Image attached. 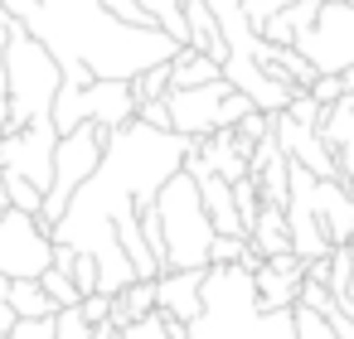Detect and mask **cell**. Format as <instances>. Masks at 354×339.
Masks as SVG:
<instances>
[{
	"mask_svg": "<svg viewBox=\"0 0 354 339\" xmlns=\"http://www.w3.org/2000/svg\"><path fill=\"white\" fill-rule=\"evenodd\" d=\"M189 146H194V136L156 131L141 117L107 131V151H102L97 170L73 189L64 218L49 228L54 242H64L73 252H88L97 262V291L117 296L127 281H136V267L127 262V252L117 242V218L156 204L160 184L175 170H185Z\"/></svg>",
	"mask_w": 354,
	"mask_h": 339,
	"instance_id": "1",
	"label": "cell"
},
{
	"mask_svg": "<svg viewBox=\"0 0 354 339\" xmlns=\"http://www.w3.org/2000/svg\"><path fill=\"white\" fill-rule=\"evenodd\" d=\"M189 339H296V305L267 310L257 296V281L243 262H209L199 315L185 325Z\"/></svg>",
	"mask_w": 354,
	"mask_h": 339,
	"instance_id": "2",
	"label": "cell"
},
{
	"mask_svg": "<svg viewBox=\"0 0 354 339\" xmlns=\"http://www.w3.org/2000/svg\"><path fill=\"white\" fill-rule=\"evenodd\" d=\"M59 83H64L59 59L25 25H15L10 39H6V93H10V126L6 131H20L30 122H54ZM6 131H0V136H6Z\"/></svg>",
	"mask_w": 354,
	"mask_h": 339,
	"instance_id": "3",
	"label": "cell"
},
{
	"mask_svg": "<svg viewBox=\"0 0 354 339\" xmlns=\"http://www.w3.org/2000/svg\"><path fill=\"white\" fill-rule=\"evenodd\" d=\"M156 213H160V233H165V262L160 271H180V267H209V242H214V218L199 199V184L189 170H175L160 194H156Z\"/></svg>",
	"mask_w": 354,
	"mask_h": 339,
	"instance_id": "4",
	"label": "cell"
},
{
	"mask_svg": "<svg viewBox=\"0 0 354 339\" xmlns=\"http://www.w3.org/2000/svg\"><path fill=\"white\" fill-rule=\"evenodd\" d=\"M102 151H107V126H97V122H78L73 131L59 136V146H54V180L44 189V209H39V223L44 228H54L64 218L73 189L97 170Z\"/></svg>",
	"mask_w": 354,
	"mask_h": 339,
	"instance_id": "5",
	"label": "cell"
},
{
	"mask_svg": "<svg viewBox=\"0 0 354 339\" xmlns=\"http://www.w3.org/2000/svg\"><path fill=\"white\" fill-rule=\"evenodd\" d=\"M131 117H136L131 78H93V83H83V88L59 83V93H54V126H59V136L73 131L78 122H97V126L117 131V126H127Z\"/></svg>",
	"mask_w": 354,
	"mask_h": 339,
	"instance_id": "6",
	"label": "cell"
},
{
	"mask_svg": "<svg viewBox=\"0 0 354 339\" xmlns=\"http://www.w3.org/2000/svg\"><path fill=\"white\" fill-rule=\"evenodd\" d=\"M315 73H344L354 68V0H320L315 20L296 35V44Z\"/></svg>",
	"mask_w": 354,
	"mask_h": 339,
	"instance_id": "7",
	"label": "cell"
},
{
	"mask_svg": "<svg viewBox=\"0 0 354 339\" xmlns=\"http://www.w3.org/2000/svg\"><path fill=\"white\" fill-rule=\"evenodd\" d=\"M54 262V238L39 223V213L0 209V276H39Z\"/></svg>",
	"mask_w": 354,
	"mask_h": 339,
	"instance_id": "8",
	"label": "cell"
},
{
	"mask_svg": "<svg viewBox=\"0 0 354 339\" xmlns=\"http://www.w3.org/2000/svg\"><path fill=\"white\" fill-rule=\"evenodd\" d=\"M54 146H59V126L54 122H30L20 131H6L0 136V170L49 189V180H54Z\"/></svg>",
	"mask_w": 354,
	"mask_h": 339,
	"instance_id": "9",
	"label": "cell"
},
{
	"mask_svg": "<svg viewBox=\"0 0 354 339\" xmlns=\"http://www.w3.org/2000/svg\"><path fill=\"white\" fill-rule=\"evenodd\" d=\"M228 93H233L228 78H214V83H199V88H170L165 93L170 126L180 136H209V131H218V107H223Z\"/></svg>",
	"mask_w": 354,
	"mask_h": 339,
	"instance_id": "10",
	"label": "cell"
},
{
	"mask_svg": "<svg viewBox=\"0 0 354 339\" xmlns=\"http://www.w3.org/2000/svg\"><path fill=\"white\" fill-rule=\"evenodd\" d=\"M272 141L286 151L291 165L310 170L315 180H339V160H335V151L325 146V136L315 126H306V122H296L286 112H272Z\"/></svg>",
	"mask_w": 354,
	"mask_h": 339,
	"instance_id": "11",
	"label": "cell"
},
{
	"mask_svg": "<svg viewBox=\"0 0 354 339\" xmlns=\"http://www.w3.org/2000/svg\"><path fill=\"white\" fill-rule=\"evenodd\" d=\"M306 199H310V209H315L325 238H330L335 247H344V242L354 238V194L344 189V180H315V175H310Z\"/></svg>",
	"mask_w": 354,
	"mask_h": 339,
	"instance_id": "12",
	"label": "cell"
},
{
	"mask_svg": "<svg viewBox=\"0 0 354 339\" xmlns=\"http://www.w3.org/2000/svg\"><path fill=\"white\" fill-rule=\"evenodd\" d=\"M199 291H204V267H180V271H160L156 276V310H165L170 320H194L199 315Z\"/></svg>",
	"mask_w": 354,
	"mask_h": 339,
	"instance_id": "13",
	"label": "cell"
},
{
	"mask_svg": "<svg viewBox=\"0 0 354 339\" xmlns=\"http://www.w3.org/2000/svg\"><path fill=\"white\" fill-rule=\"evenodd\" d=\"M180 6H185V44L223 64V59H228V39H223L218 20H214V10H209V0H180Z\"/></svg>",
	"mask_w": 354,
	"mask_h": 339,
	"instance_id": "14",
	"label": "cell"
},
{
	"mask_svg": "<svg viewBox=\"0 0 354 339\" xmlns=\"http://www.w3.org/2000/svg\"><path fill=\"white\" fill-rule=\"evenodd\" d=\"M194 184H199V199H204V209L214 218V233H243V218H238V204H233V184L223 175H214V170L194 175Z\"/></svg>",
	"mask_w": 354,
	"mask_h": 339,
	"instance_id": "15",
	"label": "cell"
},
{
	"mask_svg": "<svg viewBox=\"0 0 354 339\" xmlns=\"http://www.w3.org/2000/svg\"><path fill=\"white\" fill-rule=\"evenodd\" d=\"M248 242H252L262 257H281V252H291L286 209H277V204H262V209H257V218L248 223Z\"/></svg>",
	"mask_w": 354,
	"mask_h": 339,
	"instance_id": "16",
	"label": "cell"
},
{
	"mask_svg": "<svg viewBox=\"0 0 354 339\" xmlns=\"http://www.w3.org/2000/svg\"><path fill=\"white\" fill-rule=\"evenodd\" d=\"M156 310V276H136V281H127L117 296H112V325L122 329V325H131V320H141V315H151Z\"/></svg>",
	"mask_w": 354,
	"mask_h": 339,
	"instance_id": "17",
	"label": "cell"
},
{
	"mask_svg": "<svg viewBox=\"0 0 354 339\" xmlns=\"http://www.w3.org/2000/svg\"><path fill=\"white\" fill-rule=\"evenodd\" d=\"M214 78H223V64L180 44V54L170 59V88H199V83H214Z\"/></svg>",
	"mask_w": 354,
	"mask_h": 339,
	"instance_id": "18",
	"label": "cell"
},
{
	"mask_svg": "<svg viewBox=\"0 0 354 339\" xmlns=\"http://www.w3.org/2000/svg\"><path fill=\"white\" fill-rule=\"evenodd\" d=\"M10 310L15 315H59V305L49 300V291L39 286V276H15L10 281Z\"/></svg>",
	"mask_w": 354,
	"mask_h": 339,
	"instance_id": "19",
	"label": "cell"
},
{
	"mask_svg": "<svg viewBox=\"0 0 354 339\" xmlns=\"http://www.w3.org/2000/svg\"><path fill=\"white\" fill-rule=\"evenodd\" d=\"M39 286L49 291V300L64 310V305H78L83 300V291H78V281H73V271L68 267H59V262H49L44 271H39Z\"/></svg>",
	"mask_w": 354,
	"mask_h": 339,
	"instance_id": "20",
	"label": "cell"
},
{
	"mask_svg": "<svg viewBox=\"0 0 354 339\" xmlns=\"http://www.w3.org/2000/svg\"><path fill=\"white\" fill-rule=\"evenodd\" d=\"M131 93H136V102L165 97V93H170V59H165V64H151V68H141V73L131 78Z\"/></svg>",
	"mask_w": 354,
	"mask_h": 339,
	"instance_id": "21",
	"label": "cell"
},
{
	"mask_svg": "<svg viewBox=\"0 0 354 339\" xmlns=\"http://www.w3.org/2000/svg\"><path fill=\"white\" fill-rule=\"evenodd\" d=\"M141 6L156 15V25H160L170 39L185 44V6H180V0H141Z\"/></svg>",
	"mask_w": 354,
	"mask_h": 339,
	"instance_id": "22",
	"label": "cell"
},
{
	"mask_svg": "<svg viewBox=\"0 0 354 339\" xmlns=\"http://www.w3.org/2000/svg\"><path fill=\"white\" fill-rule=\"evenodd\" d=\"M117 339H170V315H165V310H151V315L122 325Z\"/></svg>",
	"mask_w": 354,
	"mask_h": 339,
	"instance_id": "23",
	"label": "cell"
},
{
	"mask_svg": "<svg viewBox=\"0 0 354 339\" xmlns=\"http://www.w3.org/2000/svg\"><path fill=\"white\" fill-rule=\"evenodd\" d=\"M6 194H10V209H25V213H39L44 209V189L20 180V175H6Z\"/></svg>",
	"mask_w": 354,
	"mask_h": 339,
	"instance_id": "24",
	"label": "cell"
},
{
	"mask_svg": "<svg viewBox=\"0 0 354 339\" xmlns=\"http://www.w3.org/2000/svg\"><path fill=\"white\" fill-rule=\"evenodd\" d=\"M296 305H310V310L330 315V310L339 305V296H335L325 281H315V276H301V296H296Z\"/></svg>",
	"mask_w": 354,
	"mask_h": 339,
	"instance_id": "25",
	"label": "cell"
},
{
	"mask_svg": "<svg viewBox=\"0 0 354 339\" xmlns=\"http://www.w3.org/2000/svg\"><path fill=\"white\" fill-rule=\"evenodd\" d=\"M54 339H93V325L83 320L78 305H64V310L54 315Z\"/></svg>",
	"mask_w": 354,
	"mask_h": 339,
	"instance_id": "26",
	"label": "cell"
},
{
	"mask_svg": "<svg viewBox=\"0 0 354 339\" xmlns=\"http://www.w3.org/2000/svg\"><path fill=\"white\" fill-rule=\"evenodd\" d=\"M296 339H339V334L330 329V320H325L320 310L296 305Z\"/></svg>",
	"mask_w": 354,
	"mask_h": 339,
	"instance_id": "27",
	"label": "cell"
},
{
	"mask_svg": "<svg viewBox=\"0 0 354 339\" xmlns=\"http://www.w3.org/2000/svg\"><path fill=\"white\" fill-rule=\"evenodd\" d=\"M6 339H54V315H15Z\"/></svg>",
	"mask_w": 354,
	"mask_h": 339,
	"instance_id": "28",
	"label": "cell"
},
{
	"mask_svg": "<svg viewBox=\"0 0 354 339\" xmlns=\"http://www.w3.org/2000/svg\"><path fill=\"white\" fill-rule=\"evenodd\" d=\"M233 136H238V141H252V146H257L262 136H272V112L252 107V112H248V117H243V122L233 126Z\"/></svg>",
	"mask_w": 354,
	"mask_h": 339,
	"instance_id": "29",
	"label": "cell"
},
{
	"mask_svg": "<svg viewBox=\"0 0 354 339\" xmlns=\"http://www.w3.org/2000/svg\"><path fill=\"white\" fill-rule=\"evenodd\" d=\"M306 93H310L320 107H330V102H339V97H344V83H339V73H315Z\"/></svg>",
	"mask_w": 354,
	"mask_h": 339,
	"instance_id": "30",
	"label": "cell"
},
{
	"mask_svg": "<svg viewBox=\"0 0 354 339\" xmlns=\"http://www.w3.org/2000/svg\"><path fill=\"white\" fill-rule=\"evenodd\" d=\"M102 6H107L117 20H127V25H156V15L141 6V0H102Z\"/></svg>",
	"mask_w": 354,
	"mask_h": 339,
	"instance_id": "31",
	"label": "cell"
},
{
	"mask_svg": "<svg viewBox=\"0 0 354 339\" xmlns=\"http://www.w3.org/2000/svg\"><path fill=\"white\" fill-rule=\"evenodd\" d=\"M136 117H141L146 126H156V131H175V126H170V107H165V97H151V102H136Z\"/></svg>",
	"mask_w": 354,
	"mask_h": 339,
	"instance_id": "32",
	"label": "cell"
},
{
	"mask_svg": "<svg viewBox=\"0 0 354 339\" xmlns=\"http://www.w3.org/2000/svg\"><path fill=\"white\" fill-rule=\"evenodd\" d=\"M68 271H73V281H78V291H83V296H93V291H97V262H93L88 252H78Z\"/></svg>",
	"mask_w": 354,
	"mask_h": 339,
	"instance_id": "33",
	"label": "cell"
},
{
	"mask_svg": "<svg viewBox=\"0 0 354 339\" xmlns=\"http://www.w3.org/2000/svg\"><path fill=\"white\" fill-rule=\"evenodd\" d=\"M78 310H83V320H88V325H102V320L112 315V296H107V291H93V296H83V300H78Z\"/></svg>",
	"mask_w": 354,
	"mask_h": 339,
	"instance_id": "34",
	"label": "cell"
},
{
	"mask_svg": "<svg viewBox=\"0 0 354 339\" xmlns=\"http://www.w3.org/2000/svg\"><path fill=\"white\" fill-rule=\"evenodd\" d=\"M10 325H15V310H10V276H0V339L10 334Z\"/></svg>",
	"mask_w": 354,
	"mask_h": 339,
	"instance_id": "35",
	"label": "cell"
},
{
	"mask_svg": "<svg viewBox=\"0 0 354 339\" xmlns=\"http://www.w3.org/2000/svg\"><path fill=\"white\" fill-rule=\"evenodd\" d=\"M325 320H330V329H335V334H339V339H354V320H349V315H344V305H335V310H330V315H325Z\"/></svg>",
	"mask_w": 354,
	"mask_h": 339,
	"instance_id": "36",
	"label": "cell"
},
{
	"mask_svg": "<svg viewBox=\"0 0 354 339\" xmlns=\"http://www.w3.org/2000/svg\"><path fill=\"white\" fill-rule=\"evenodd\" d=\"M15 25H20V20H10L6 10H0V88H6V39H10Z\"/></svg>",
	"mask_w": 354,
	"mask_h": 339,
	"instance_id": "37",
	"label": "cell"
},
{
	"mask_svg": "<svg viewBox=\"0 0 354 339\" xmlns=\"http://www.w3.org/2000/svg\"><path fill=\"white\" fill-rule=\"evenodd\" d=\"M339 305H344V315H349V320H354V276H349V281H344V291H339Z\"/></svg>",
	"mask_w": 354,
	"mask_h": 339,
	"instance_id": "38",
	"label": "cell"
},
{
	"mask_svg": "<svg viewBox=\"0 0 354 339\" xmlns=\"http://www.w3.org/2000/svg\"><path fill=\"white\" fill-rule=\"evenodd\" d=\"M0 209H10V194H6V170H0Z\"/></svg>",
	"mask_w": 354,
	"mask_h": 339,
	"instance_id": "39",
	"label": "cell"
},
{
	"mask_svg": "<svg viewBox=\"0 0 354 339\" xmlns=\"http://www.w3.org/2000/svg\"><path fill=\"white\" fill-rule=\"evenodd\" d=\"M335 6H339V0H335Z\"/></svg>",
	"mask_w": 354,
	"mask_h": 339,
	"instance_id": "40",
	"label": "cell"
}]
</instances>
